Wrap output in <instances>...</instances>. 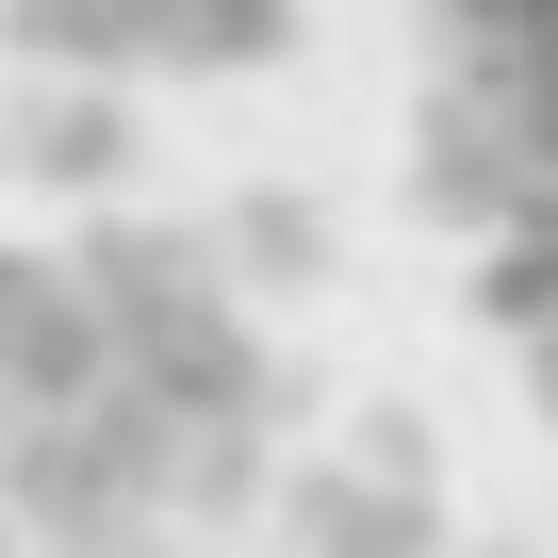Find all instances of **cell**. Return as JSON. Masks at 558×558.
<instances>
[{
	"label": "cell",
	"mask_w": 558,
	"mask_h": 558,
	"mask_svg": "<svg viewBox=\"0 0 558 558\" xmlns=\"http://www.w3.org/2000/svg\"><path fill=\"white\" fill-rule=\"evenodd\" d=\"M313 558H476V542H460V509L427 493V460H411V444H362V476H329Z\"/></svg>",
	"instance_id": "277c9868"
},
{
	"label": "cell",
	"mask_w": 558,
	"mask_h": 558,
	"mask_svg": "<svg viewBox=\"0 0 558 558\" xmlns=\"http://www.w3.org/2000/svg\"><path fill=\"white\" fill-rule=\"evenodd\" d=\"M263 329L197 246H0V525L34 558H148L263 460Z\"/></svg>",
	"instance_id": "6da1fadb"
},
{
	"label": "cell",
	"mask_w": 558,
	"mask_h": 558,
	"mask_svg": "<svg viewBox=\"0 0 558 558\" xmlns=\"http://www.w3.org/2000/svg\"><path fill=\"white\" fill-rule=\"evenodd\" d=\"M411 197L558 411V0H411Z\"/></svg>",
	"instance_id": "7a4b0ae2"
},
{
	"label": "cell",
	"mask_w": 558,
	"mask_h": 558,
	"mask_svg": "<svg viewBox=\"0 0 558 558\" xmlns=\"http://www.w3.org/2000/svg\"><path fill=\"white\" fill-rule=\"evenodd\" d=\"M50 66H99V83H230L263 50H296L313 0H0Z\"/></svg>",
	"instance_id": "3957f363"
},
{
	"label": "cell",
	"mask_w": 558,
	"mask_h": 558,
	"mask_svg": "<svg viewBox=\"0 0 558 558\" xmlns=\"http://www.w3.org/2000/svg\"><path fill=\"white\" fill-rule=\"evenodd\" d=\"M0 558H34V542H17V525H0Z\"/></svg>",
	"instance_id": "5b68a950"
}]
</instances>
